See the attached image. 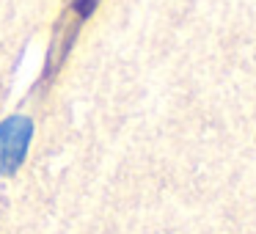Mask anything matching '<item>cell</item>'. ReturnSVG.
Instances as JSON below:
<instances>
[{
    "label": "cell",
    "instance_id": "6da1fadb",
    "mask_svg": "<svg viewBox=\"0 0 256 234\" xmlns=\"http://www.w3.org/2000/svg\"><path fill=\"white\" fill-rule=\"evenodd\" d=\"M96 6H100V0H72V3H69L66 17H64L61 22L56 25V36H52V42H50L44 80H47V78H52V74H56L58 69L64 66L66 56L72 52V47H74V39H78L80 25H83L86 20H88L91 14L96 12Z\"/></svg>",
    "mask_w": 256,
    "mask_h": 234
},
{
    "label": "cell",
    "instance_id": "7a4b0ae2",
    "mask_svg": "<svg viewBox=\"0 0 256 234\" xmlns=\"http://www.w3.org/2000/svg\"><path fill=\"white\" fill-rule=\"evenodd\" d=\"M34 140V118L14 113L0 122V174L14 176L25 162Z\"/></svg>",
    "mask_w": 256,
    "mask_h": 234
}]
</instances>
